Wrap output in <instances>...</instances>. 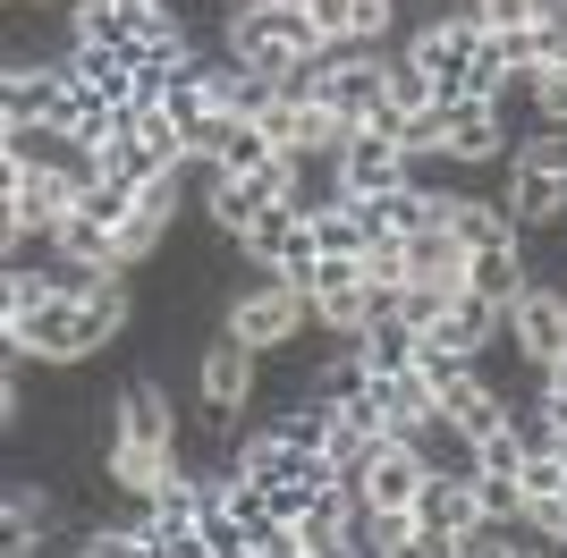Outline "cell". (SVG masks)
I'll list each match as a JSON object with an SVG mask.
<instances>
[{"label":"cell","mask_w":567,"mask_h":558,"mask_svg":"<svg viewBox=\"0 0 567 558\" xmlns=\"http://www.w3.org/2000/svg\"><path fill=\"white\" fill-rule=\"evenodd\" d=\"M424 483H432V457L415 441H390L373 465H364V483H355V490H364V508H415Z\"/></svg>","instance_id":"30bf717a"},{"label":"cell","mask_w":567,"mask_h":558,"mask_svg":"<svg viewBox=\"0 0 567 558\" xmlns=\"http://www.w3.org/2000/svg\"><path fill=\"white\" fill-rule=\"evenodd\" d=\"M220 51H237L255 76H271V85H297V69L306 60H322V34H313L306 0H237L229 34H220Z\"/></svg>","instance_id":"6da1fadb"},{"label":"cell","mask_w":567,"mask_h":558,"mask_svg":"<svg viewBox=\"0 0 567 558\" xmlns=\"http://www.w3.org/2000/svg\"><path fill=\"white\" fill-rule=\"evenodd\" d=\"M457 550H466V558H525V525L483 516V525H466V534H457Z\"/></svg>","instance_id":"44dd1931"},{"label":"cell","mask_w":567,"mask_h":558,"mask_svg":"<svg viewBox=\"0 0 567 558\" xmlns=\"http://www.w3.org/2000/svg\"><path fill=\"white\" fill-rule=\"evenodd\" d=\"M60 288H51V262H9L0 271V322H25L34 304H51Z\"/></svg>","instance_id":"ac0fdd59"},{"label":"cell","mask_w":567,"mask_h":558,"mask_svg":"<svg viewBox=\"0 0 567 558\" xmlns=\"http://www.w3.org/2000/svg\"><path fill=\"white\" fill-rule=\"evenodd\" d=\"M508 339H517V355L534 372H550L567 355V288H550V279H534L517 304H508Z\"/></svg>","instance_id":"8992f818"},{"label":"cell","mask_w":567,"mask_h":558,"mask_svg":"<svg viewBox=\"0 0 567 558\" xmlns=\"http://www.w3.org/2000/svg\"><path fill=\"white\" fill-rule=\"evenodd\" d=\"M313 246H322V255H364V229H355L348 195H339L331 211H313Z\"/></svg>","instance_id":"d4e9b609"},{"label":"cell","mask_w":567,"mask_h":558,"mask_svg":"<svg viewBox=\"0 0 567 558\" xmlns=\"http://www.w3.org/2000/svg\"><path fill=\"white\" fill-rule=\"evenodd\" d=\"M313 322V297L306 288H288V279H262V288H246V297H229V313H220V330H237L246 348H297Z\"/></svg>","instance_id":"7a4b0ae2"},{"label":"cell","mask_w":567,"mask_h":558,"mask_svg":"<svg viewBox=\"0 0 567 558\" xmlns=\"http://www.w3.org/2000/svg\"><path fill=\"white\" fill-rule=\"evenodd\" d=\"M76 211H85V220H102V229H127V220H136V186H118V178H94V186H85V204H76Z\"/></svg>","instance_id":"7402d4cb"},{"label":"cell","mask_w":567,"mask_h":558,"mask_svg":"<svg viewBox=\"0 0 567 558\" xmlns=\"http://www.w3.org/2000/svg\"><path fill=\"white\" fill-rule=\"evenodd\" d=\"M306 118H313V102H297V93H271V102H262V136L280 144V153H306Z\"/></svg>","instance_id":"d6986e66"},{"label":"cell","mask_w":567,"mask_h":558,"mask_svg":"<svg viewBox=\"0 0 567 558\" xmlns=\"http://www.w3.org/2000/svg\"><path fill=\"white\" fill-rule=\"evenodd\" d=\"M348 348L364 355V372H381V381H390V372H415V348H424V330L399 322V313H373V322L355 330Z\"/></svg>","instance_id":"7c38bea8"},{"label":"cell","mask_w":567,"mask_h":558,"mask_svg":"<svg viewBox=\"0 0 567 558\" xmlns=\"http://www.w3.org/2000/svg\"><path fill=\"white\" fill-rule=\"evenodd\" d=\"M508 211L525 229H567V178L534 162H508Z\"/></svg>","instance_id":"8fae6325"},{"label":"cell","mask_w":567,"mask_h":558,"mask_svg":"<svg viewBox=\"0 0 567 558\" xmlns=\"http://www.w3.org/2000/svg\"><path fill=\"white\" fill-rule=\"evenodd\" d=\"M415 372H424L432 390H457V381L474 372V355H466V348H450L441 330H424V348H415Z\"/></svg>","instance_id":"ffe728a7"},{"label":"cell","mask_w":567,"mask_h":558,"mask_svg":"<svg viewBox=\"0 0 567 558\" xmlns=\"http://www.w3.org/2000/svg\"><path fill=\"white\" fill-rule=\"evenodd\" d=\"M466 288L492 297V304H517L525 288H534V271H525L517 246H483V255H466Z\"/></svg>","instance_id":"9a60e30c"},{"label":"cell","mask_w":567,"mask_h":558,"mask_svg":"<svg viewBox=\"0 0 567 558\" xmlns=\"http://www.w3.org/2000/svg\"><path fill=\"white\" fill-rule=\"evenodd\" d=\"M390 558H466V550H457V534H432V525H424V534H415V541H399Z\"/></svg>","instance_id":"4dcf8cb0"},{"label":"cell","mask_w":567,"mask_h":558,"mask_svg":"<svg viewBox=\"0 0 567 558\" xmlns=\"http://www.w3.org/2000/svg\"><path fill=\"white\" fill-rule=\"evenodd\" d=\"M517 483H525V516H534V508H550V499H567V457H550V448H534Z\"/></svg>","instance_id":"603a6c76"},{"label":"cell","mask_w":567,"mask_h":558,"mask_svg":"<svg viewBox=\"0 0 567 558\" xmlns=\"http://www.w3.org/2000/svg\"><path fill=\"white\" fill-rule=\"evenodd\" d=\"M441 102H450V93L432 85V76L415 69V60H406V51H390V60H381V111L364 118V127H381V136H399L406 118H424V111H441Z\"/></svg>","instance_id":"9c48e42d"},{"label":"cell","mask_w":567,"mask_h":558,"mask_svg":"<svg viewBox=\"0 0 567 558\" xmlns=\"http://www.w3.org/2000/svg\"><path fill=\"white\" fill-rule=\"evenodd\" d=\"M399 51H406V60H415L441 93H457V85H466V69H474V51H483V25H474V18H424V25H406Z\"/></svg>","instance_id":"277c9868"},{"label":"cell","mask_w":567,"mask_h":558,"mask_svg":"<svg viewBox=\"0 0 567 558\" xmlns=\"http://www.w3.org/2000/svg\"><path fill=\"white\" fill-rule=\"evenodd\" d=\"M550 558H567V550H550Z\"/></svg>","instance_id":"d6a6232c"},{"label":"cell","mask_w":567,"mask_h":558,"mask_svg":"<svg viewBox=\"0 0 567 558\" xmlns=\"http://www.w3.org/2000/svg\"><path fill=\"white\" fill-rule=\"evenodd\" d=\"M441 339H450V348H466V355H483L499 339V330H508V304H492V297H474V288H457L450 297V313H441Z\"/></svg>","instance_id":"4fadbf2b"},{"label":"cell","mask_w":567,"mask_h":558,"mask_svg":"<svg viewBox=\"0 0 567 558\" xmlns=\"http://www.w3.org/2000/svg\"><path fill=\"white\" fill-rule=\"evenodd\" d=\"M144 534H153V558H213L204 525H153V508H144Z\"/></svg>","instance_id":"484cf974"},{"label":"cell","mask_w":567,"mask_h":558,"mask_svg":"<svg viewBox=\"0 0 567 558\" xmlns=\"http://www.w3.org/2000/svg\"><path fill=\"white\" fill-rule=\"evenodd\" d=\"M525 423H508V432H492V441H474V474H525Z\"/></svg>","instance_id":"cb8c5ba5"},{"label":"cell","mask_w":567,"mask_h":558,"mask_svg":"<svg viewBox=\"0 0 567 558\" xmlns=\"http://www.w3.org/2000/svg\"><path fill=\"white\" fill-rule=\"evenodd\" d=\"M415 516H424L432 534H466V525H483L474 474H432V483H424V499H415Z\"/></svg>","instance_id":"5bb4252c"},{"label":"cell","mask_w":567,"mask_h":558,"mask_svg":"<svg viewBox=\"0 0 567 558\" xmlns=\"http://www.w3.org/2000/svg\"><path fill=\"white\" fill-rule=\"evenodd\" d=\"M525 93H534V111H543V118H567V60H559V69H534Z\"/></svg>","instance_id":"f546056e"},{"label":"cell","mask_w":567,"mask_h":558,"mask_svg":"<svg viewBox=\"0 0 567 558\" xmlns=\"http://www.w3.org/2000/svg\"><path fill=\"white\" fill-rule=\"evenodd\" d=\"M306 18H313V34H322V51L355 43V0H306Z\"/></svg>","instance_id":"83f0119b"},{"label":"cell","mask_w":567,"mask_h":558,"mask_svg":"<svg viewBox=\"0 0 567 558\" xmlns=\"http://www.w3.org/2000/svg\"><path fill=\"white\" fill-rule=\"evenodd\" d=\"M534 406H517V397L499 390V381H483V372H466L457 390H441V423H450L457 441H492V432H508V423H525Z\"/></svg>","instance_id":"ba28073f"},{"label":"cell","mask_w":567,"mask_h":558,"mask_svg":"<svg viewBox=\"0 0 567 558\" xmlns=\"http://www.w3.org/2000/svg\"><path fill=\"white\" fill-rule=\"evenodd\" d=\"M406 271H415V279H441V288H466V246L450 237V220L424 229V237H406Z\"/></svg>","instance_id":"e0dca14e"},{"label":"cell","mask_w":567,"mask_h":558,"mask_svg":"<svg viewBox=\"0 0 567 558\" xmlns=\"http://www.w3.org/2000/svg\"><path fill=\"white\" fill-rule=\"evenodd\" d=\"M364 279H373V288H406V237H390V246H373V255H364Z\"/></svg>","instance_id":"f1b7e54d"},{"label":"cell","mask_w":567,"mask_h":558,"mask_svg":"<svg viewBox=\"0 0 567 558\" xmlns=\"http://www.w3.org/2000/svg\"><path fill=\"white\" fill-rule=\"evenodd\" d=\"M331 162H339V186H348V195H390V186H406L415 153H406L399 136H381V127H355Z\"/></svg>","instance_id":"52a82bcc"},{"label":"cell","mask_w":567,"mask_h":558,"mask_svg":"<svg viewBox=\"0 0 567 558\" xmlns=\"http://www.w3.org/2000/svg\"><path fill=\"white\" fill-rule=\"evenodd\" d=\"M534 406H543V415H559V423H567V355H559V364L543 372V397H534Z\"/></svg>","instance_id":"1f68e13d"},{"label":"cell","mask_w":567,"mask_h":558,"mask_svg":"<svg viewBox=\"0 0 567 558\" xmlns=\"http://www.w3.org/2000/svg\"><path fill=\"white\" fill-rule=\"evenodd\" d=\"M195 397H204V406L246 415V406L262 397V348H246L237 330H220L213 348H204V364H195Z\"/></svg>","instance_id":"5b68a950"},{"label":"cell","mask_w":567,"mask_h":558,"mask_svg":"<svg viewBox=\"0 0 567 558\" xmlns=\"http://www.w3.org/2000/svg\"><path fill=\"white\" fill-rule=\"evenodd\" d=\"M441 153H450L457 169H508L517 153H508L499 102H466V93H450V102H441Z\"/></svg>","instance_id":"3957f363"},{"label":"cell","mask_w":567,"mask_h":558,"mask_svg":"<svg viewBox=\"0 0 567 558\" xmlns=\"http://www.w3.org/2000/svg\"><path fill=\"white\" fill-rule=\"evenodd\" d=\"M271 162H288V153L262 136L255 118H237V111H229V127H220V144H213V169H229V178H255V169H271Z\"/></svg>","instance_id":"2e32d148"},{"label":"cell","mask_w":567,"mask_h":558,"mask_svg":"<svg viewBox=\"0 0 567 558\" xmlns=\"http://www.w3.org/2000/svg\"><path fill=\"white\" fill-rule=\"evenodd\" d=\"M474 499H483V516L525 525V483H517V474H474Z\"/></svg>","instance_id":"4316f807"}]
</instances>
